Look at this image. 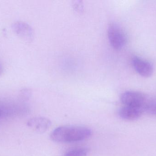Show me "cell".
<instances>
[{"label":"cell","instance_id":"ba28073f","mask_svg":"<svg viewBox=\"0 0 156 156\" xmlns=\"http://www.w3.org/2000/svg\"><path fill=\"white\" fill-rule=\"evenodd\" d=\"M88 153L89 149L86 147H76L68 150L64 156H86Z\"/></svg>","mask_w":156,"mask_h":156},{"label":"cell","instance_id":"8992f818","mask_svg":"<svg viewBox=\"0 0 156 156\" xmlns=\"http://www.w3.org/2000/svg\"><path fill=\"white\" fill-rule=\"evenodd\" d=\"M12 27L15 34L22 39L27 41L33 40L34 31L32 27L27 23L18 21L14 23Z\"/></svg>","mask_w":156,"mask_h":156},{"label":"cell","instance_id":"8fae6325","mask_svg":"<svg viewBox=\"0 0 156 156\" xmlns=\"http://www.w3.org/2000/svg\"><path fill=\"white\" fill-rule=\"evenodd\" d=\"M2 112L0 111V117H1V115H2Z\"/></svg>","mask_w":156,"mask_h":156},{"label":"cell","instance_id":"6da1fadb","mask_svg":"<svg viewBox=\"0 0 156 156\" xmlns=\"http://www.w3.org/2000/svg\"><path fill=\"white\" fill-rule=\"evenodd\" d=\"M92 133L91 129L84 126L64 125L54 130L50 135V138L57 143H75L88 139Z\"/></svg>","mask_w":156,"mask_h":156},{"label":"cell","instance_id":"52a82bcc","mask_svg":"<svg viewBox=\"0 0 156 156\" xmlns=\"http://www.w3.org/2000/svg\"><path fill=\"white\" fill-rule=\"evenodd\" d=\"M144 111L143 108L124 106L119 110V115L124 120L134 121L140 118Z\"/></svg>","mask_w":156,"mask_h":156},{"label":"cell","instance_id":"30bf717a","mask_svg":"<svg viewBox=\"0 0 156 156\" xmlns=\"http://www.w3.org/2000/svg\"><path fill=\"white\" fill-rule=\"evenodd\" d=\"M3 71V68L2 65L0 63V76L2 74Z\"/></svg>","mask_w":156,"mask_h":156},{"label":"cell","instance_id":"3957f363","mask_svg":"<svg viewBox=\"0 0 156 156\" xmlns=\"http://www.w3.org/2000/svg\"><path fill=\"white\" fill-rule=\"evenodd\" d=\"M121 101L124 106L143 108L144 110L147 100L145 95L141 93L128 91L121 95Z\"/></svg>","mask_w":156,"mask_h":156},{"label":"cell","instance_id":"9c48e42d","mask_svg":"<svg viewBox=\"0 0 156 156\" xmlns=\"http://www.w3.org/2000/svg\"><path fill=\"white\" fill-rule=\"evenodd\" d=\"M144 111L152 115L156 116V99L147 100L145 106Z\"/></svg>","mask_w":156,"mask_h":156},{"label":"cell","instance_id":"277c9868","mask_svg":"<svg viewBox=\"0 0 156 156\" xmlns=\"http://www.w3.org/2000/svg\"><path fill=\"white\" fill-rule=\"evenodd\" d=\"M27 125L35 132L42 134L45 132L50 128L52 122L48 118L38 116L29 119Z\"/></svg>","mask_w":156,"mask_h":156},{"label":"cell","instance_id":"5b68a950","mask_svg":"<svg viewBox=\"0 0 156 156\" xmlns=\"http://www.w3.org/2000/svg\"><path fill=\"white\" fill-rule=\"evenodd\" d=\"M133 65L136 72L142 77H151L154 72L153 65L148 61L139 57H134L133 58Z\"/></svg>","mask_w":156,"mask_h":156},{"label":"cell","instance_id":"7a4b0ae2","mask_svg":"<svg viewBox=\"0 0 156 156\" xmlns=\"http://www.w3.org/2000/svg\"><path fill=\"white\" fill-rule=\"evenodd\" d=\"M108 39L112 47L116 49L122 48L126 44V37L123 30L115 24H112L108 27Z\"/></svg>","mask_w":156,"mask_h":156}]
</instances>
